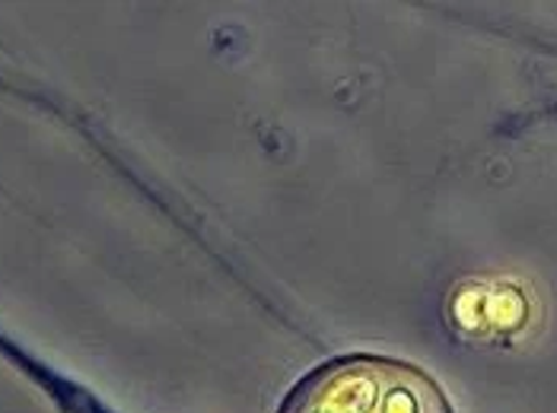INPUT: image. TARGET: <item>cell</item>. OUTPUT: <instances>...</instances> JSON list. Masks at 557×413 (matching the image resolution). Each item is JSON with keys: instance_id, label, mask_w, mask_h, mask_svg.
Masks as SVG:
<instances>
[{"instance_id": "obj_1", "label": "cell", "mask_w": 557, "mask_h": 413, "mask_svg": "<svg viewBox=\"0 0 557 413\" xmlns=\"http://www.w3.org/2000/svg\"><path fill=\"white\" fill-rule=\"evenodd\" d=\"M300 413H428V398L386 372L344 370L312 388Z\"/></svg>"}]
</instances>
